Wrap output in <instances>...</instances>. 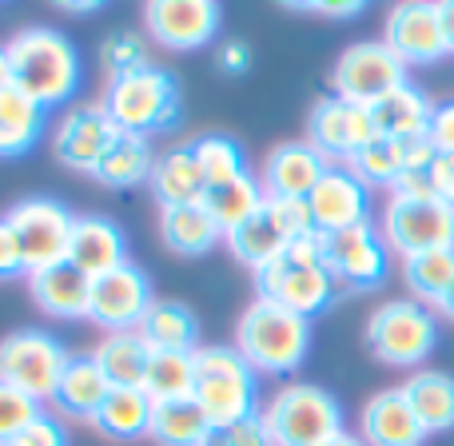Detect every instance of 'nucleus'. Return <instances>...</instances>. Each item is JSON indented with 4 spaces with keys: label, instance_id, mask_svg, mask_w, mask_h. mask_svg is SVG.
<instances>
[{
    "label": "nucleus",
    "instance_id": "603ef678",
    "mask_svg": "<svg viewBox=\"0 0 454 446\" xmlns=\"http://www.w3.org/2000/svg\"><path fill=\"white\" fill-rule=\"evenodd\" d=\"M434 311H439L442 319H450V323H454V283H450V291H447V295H442V303L434 307Z\"/></svg>",
    "mask_w": 454,
    "mask_h": 446
},
{
    "label": "nucleus",
    "instance_id": "dca6fc26",
    "mask_svg": "<svg viewBox=\"0 0 454 446\" xmlns=\"http://www.w3.org/2000/svg\"><path fill=\"white\" fill-rule=\"evenodd\" d=\"M383 40L403 64H434L447 52V36H442V16L434 0H403L387 12Z\"/></svg>",
    "mask_w": 454,
    "mask_h": 446
},
{
    "label": "nucleus",
    "instance_id": "e433bc0d",
    "mask_svg": "<svg viewBox=\"0 0 454 446\" xmlns=\"http://www.w3.org/2000/svg\"><path fill=\"white\" fill-rule=\"evenodd\" d=\"M192 383H196V355L152 351L148 375H144V391H148L152 403L192 399Z\"/></svg>",
    "mask_w": 454,
    "mask_h": 446
},
{
    "label": "nucleus",
    "instance_id": "f3484780",
    "mask_svg": "<svg viewBox=\"0 0 454 446\" xmlns=\"http://www.w3.org/2000/svg\"><path fill=\"white\" fill-rule=\"evenodd\" d=\"M116 136H120V128L112 124L104 104H80V108L60 116L52 148L64 168L96 176V168H100V160L108 156V148L116 144Z\"/></svg>",
    "mask_w": 454,
    "mask_h": 446
},
{
    "label": "nucleus",
    "instance_id": "bb28decb",
    "mask_svg": "<svg viewBox=\"0 0 454 446\" xmlns=\"http://www.w3.org/2000/svg\"><path fill=\"white\" fill-rule=\"evenodd\" d=\"M140 339L152 351H184L196 355L200 351V319L188 303L180 299H156L152 311L140 323Z\"/></svg>",
    "mask_w": 454,
    "mask_h": 446
},
{
    "label": "nucleus",
    "instance_id": "423d86ee",
    "mask_svg": "<svg viewBox=\"0 0 454 446\" xmlns=\"http://www.w3.org/2000/svg\"><path fill=\"white\" fill-rule=\"evenodd\" d=\"M192 399L207 411L215 426L259 415V375L235 347H200Z\"/></svg>",
    "mask_w": 454,
    "mask_h": 446
},
{
    "label": "nucleus",
    "instance_id": "393cba45",
    "mask_svg": "<svg viewBox=\"0 0 454 446\" xmlns=\"http://www.w3.org/2000/svg\"><path fill=\"white\" fill-rule=\"evenodd\" d=\"M160 239L172 255L200 259L223 239V227L212 220L204 204H184V207H160Z\"/></svg>",
    "mask_w": 454,
    "mask_h": 446
},
{
    "label": "nucleus",
    "instance_id": "f8f14e48",
    "mask_svg": "<svg viewBox=\"0 0 454 446\" xmlns=\"http://www.w3.org/2000/svg\"><path fill=\"white\" fill-rule=\"evenodd\" d=\"M323 239H327V271L335 275L339 287L371 291L391 271V247H387L375 220L347 227V231H335V235H323Z\"/></svg>",
    "mask_w": 454,
    "mask_h": 446
},
{
    "label": "nucleus",
    "instance_id": "7ed1b4c3",
    "mask_svg": "<svg viewBox=\"0 0 454 446\" xmlns=\"http://www.w3.org/2000/svg\"><path fill=\"white\" fill-rule=\"evenodd\" d=\"M100 104L120 132H164L180 120V80L160 64H148V68L128 72V76H112Z\"/></svg>",
    "mask_w": 454,
    "mask_h": 446
},
{
    "label": "nucleus",
    "instance_id": "58836bf2",
    "mask_svg": "<svg viewBox=\"0 0 454 446\" xmlns=\"http://www.w3.org/2000/svg\"><path fill=\"white\" fill-rule=\"evenodd\" d=\"M196 152L200 168H204L207 184H227L235 176L247 172V156H243V144L227 132H200L196 140H188Z\"/></svg>",
    "mask_w": 454,
    "mask_h": 446
},
{
    "label": "nucleus",
    "instance_id": "1a4fd4ad",
    "mask_svg": "<svg viewBox=\"0 0 454 446\" xmlns=\"http://www.w3.org/2000/svg\"><path fill=\"white\" fill-rule=\"evenodd\" d=\"M407 84V64L391 52L387 40H359L339 52L335 68H331V96L347 104L371 108L395 88Z\"/></svg>",
    "mask_w": 454,
    "mask_h": 446
},
{
    "label": "nucleus",
    "instance_id": "c85d7f7f",
    "mask_svg": "<svg viewBox=\"0 0 454 446\" xmlns=\"http://www.w3.org/2000/svg\"><path fill=\"white\" fill-rule=\"evenodd\" d=\"M92 363L100 367V375L108 379V387H140L152 363V347L140 339V331H124V335H104L92 347Z\"/></svg>",
    "mask_w": 454,
    "mask_h": 446
},
{
    "label": "nucleus",
    "instance_id": "6ab92c4d",
    "mask_svg": "<svg viewBox=\"0 0 454 446\" xmlns=\"http://www.w3.org/2000/svg\"><path fill=\"white\" fill-rule=\"evenodd\" d=\"M327 168L331 160L315 144L287 140L267 152L263 168H259V184H263L267 200H307L327 176Z\"/></svg>",
    "mask_w": 454,
    "mask_h": 446
},
{
    "label": "nucleus",
    "instance_id": "c03bdc74",
    "mask_svg": "<svg viewBox=\"0 0 454 446\" xmlns=\"http://www.w3.org/2000/svg\"><path fill=\"white\" fill-rule=\"evenodd\" d=\"M427 144H431L439 156H454V100L434 104L431 128H427Z\"/></svg>",
    "mask_w": 454,
    "mask_h": 446
},
{
    "label": "nucleus",
    "instance_id": "49530a36",
    "mask_svg": "<svg viewBox=\"0 0 454 446\" xmlns=\"http://www.w3.org/2000/svg\"><path fill=\"white\" fill-rule=\"evenodd\" d=\"M295 12H307V16H323V20H355L363 16V4L359 0H311V4H287Z\"/></svg>",
    "mask_w": 454,
    "mask_h": 446
},
{
    "label": "nucleus",
    "instance_id": "412c9836",
    "mask_svg": "<svg viewBox=\"0 0 454 446\" xmlns=\"http://www.w3.org/2000/svg\"><path fill=\"white\" fill-rule=\"evenodd\" d=\"M68 263L80 267L88 279H100V275L124 267L128 239L120 231V223L108 220V215H76L72 243H68Z\"/></svg>",
    "mask_w": 454,
    "mask_h": 446
},
{
    "label": "nucleus",
    "instance_id": "8fccbe9b",
    "mask_svg": "<svg viewBox=\"0 0 454 446\" xmlns=\"http://www.w3.org/2000/svg\"><path fill=\"white\" fill-rule=\"evenodd\" d=\"M439 16H442V36H447V52L454 56V0H439Z\"/></svg>",
    "mask_w": 454,
    "mask_h": 446
},
{
    "label": "nucleus",
    "instance_id": "5701e85b",
    "mask_svg": "<svg viewBox=\"0 0 454 446\" xmlns=\"http://www.w3.org/2000/svg\"><path fill=\"white\" fill-rule=\"evenodd\" d=\"M148 188L160 200V207H184V204H204L212 184H207L192 144H176V148L160 152Z\"/></svg>",
    "mask_w": 454,
    "mask_h": 446
},
{
    "label": "nucleus",
    "instance_id": "4468645a",
    "mask_svg": "<svg viewBox=\"0 0 454 446\" xmlns=\"http://www.w3.org/2000/svg\"><path fill=\"white\" fill-rule=\"evenodd\" d=\"M220 4L215 0H152L144 4V32L168 52H196L212 44L220 32Z\"/></svg>",
    "mask_w": 454,
    "mask_h": 446
},
{
    "label": "nucleus",
    "instance_id": "a18cd8bd",
    "mask_svg": "<svg viewBox=\"0 0 454 446\" xmlns=\"http://www.w3.org/2000/svg\"><path fill=\"white\" fill-rule=\"evenodd\" d=\"M20 275H28L24 255H20V243H16L8 220L0 215V279H20Z\"/></svg>",
    "mask_w": 454,
    "mask_h": 446
},
{
    "label": "nucleus",
    "instance_id": "473e14b6",
    "mask_svg": "<svg viewBox=\"0 0 454 446\" xmlns=\"http://www.w3.org/2000/svg\"><path fill=\"white\" fill-rule=\"evenodd\" d=\"M403 395H407V403L415 407L427 434L454 431V379L447 371H415V375L403 383Z\"/></svg>",
    "mask_w": 454,
    "mask_h": 446
},
{
    "label": "nucleus",
    "instance_id": "39448f33",
    "mask_svg": "<svg viewBox=\"0 0 454 446\" xmlns=\"http://www.w3.org/2000/svg\"><path fill=\"white\" fill-rule=\"evenodd\" d=\"M259 415L275 446H327L347 431L339 399L315 383H283Z\"/></svg>",
    "mask_w": 454,
    "mask_h": 446
},
{
    "label": "nucleus",
    "instance_id": "aec40b11",
    "mask_svg": "<svg viewBox=\"0 0 454 446\" xmlns=\"http://www.w3.org/2000/svg\"><path fill=\"white\" fill-rule=\"evenodd\" d=\"M359 439L367 446H423L427 426L419 423V415L407 403L403 387H387V391L371 395V399L363 403Z\"/></svg>",
    "mask_w": 454,
    "mask_h": 446
},
{
    "label": "nucleus",
    "instance_id": "a878e982",
    "mask_svg": "<svg viewBox=\"0 0 454 446\" xmlns=\"http://www.w3.org/2000/svg\"><path fill=\"white\" fill-rule=\"evenodd\" d=\"M152 411L156 403L148 399V391L140 387H112L104 407L96 411L92 419V431L104 434L112 442H136V439H148L152 434Z\"/></svg>",
    "mask_w": 454,
    "mask_h": 446
},
{
    "label": "nucleus",
    "instance_id": "0eeeda50",
    "mask_svg": "<svg viewBox=\"0 0 454 446\" xmlns=\"http://www.w3.org/2000/svg\"><path fill=\"white\" fill-rule=\"evenodd\" d=\"M72 355L56 335L40 327H20L0 339V383L32 395L36 403H52Z\"/></svg>",
    "mask_w": 454,
    "mask_h": 446
},
{
    "label": "nucleus",
    "instance_id": "2eb2a0df",
    "mask_svg": "<svg viewBox=\"0 0 454 446\" xmlns=\"http://www.w3.org/2000/svg\"><path fill=\"white\" fill-rule=\"evenodd\" d=\"M371 140H379L371 108L347 104V100H339V96L315 100L311 116H307V144H315L331 164H347V160L367 148Z\"/></svg>",
    "mask_w": 454,
    "mask_h": 446
},
{
    "label": "nucleus",
    "instance_id": "a19ab883",
    "mask_svg": "<svg viewBox=\"0 0 454 446\" xmlns=\"http://www.w3.org/2000/svg\"><path fill=\"white\" fill-rule=\"evenodd\" d=\"M104 64H108V76H128V72L148 68V40L140 32H112L104 40Z\"/></svg>",
    "mask_w": 454,
    "mask_h": 446
},
{
    "label": "nucleus",
    "instance_id": "c9c22d12",
    "mask_svg": "<svg viewBox=\"0 0 454 446\" xmlns=\"http://www.w3.org/2000/svg\"><path fill=\"white\" fill-rule=\"evenodd\" d=\"M403 283H407L411 299H419L427 307H439L454 283V247L423 251V255L403 259Z\"/></svg>",
    "mask_w": 454,
    "mask_h": 446
},
{
    "label": "nucleus",
    "instance_id": "864d4df0",
    "mask_svg": "<svg viewBox=\"0 0 454 446\" xmlns=\"http://www.w3.org/2000/svg\"><path fill=\"white\" fill-rule=\"evenodd\" d=\"M327 446H367V442H363V439H359V434H351V431H343V434H339V439H331Z\"/></svg>",
    "mask_w": 454,
    "mask_h": 446
},
{
    "label": "nucleus",
    "instance_id": "09e8293b",
    "mask_svg": "<svg viewBox=\"0 0 454 446\" xmlns=\"http://www.w3.org/2000/svg\"><path fill=\"white\" fill-rule=\"evenodd\" d=\"M251 64V48L243 44V40H227V44L220 48V68L223 72H247Z\"/></svg>",
    "mask_w": 454,
    "mask_h": 446
},
{
    "label": "nucleus",
    "instance_id": "cd10ccee",
    "mask_svg": "<svg viewBox=\"0 0 454 446\" xmlns=\"http://www.w3.org/2000/svg\"><path fill=\"white\" fill-rule=\"evenodd\" d=\"M223 243L231 247V255L239 259L243 267H251V271H263L267 263H275V259L287 251L291 235L279 227V220L271 215V207H259L251 220H243L239 227H231V231L223 235Z\"/></svg>",
    "mask_w": 454,
    "mask_h": 446
},
{
    "label": "nucleus",
    "instance_id": "6e6552de",
    "mask_svg": "<svg viewBox=\"0 0 454 446\" xmlns=\"http://www.w3.org/2000/svg\"><path fill=\"white\" fill-rule=\"evenodd\" d=\"M379 231L403 259L454 247V204L439 196H387Z\"/></svg>",
    "mask_w": 454,
    "mask_h": 446
},
{
    "label": "nucleus",
    "instance_id": "a211bd4d",
    "mask_svg": "<svg viewBox=\"0 0 454 446\" xmlns=\"http://www.w3.org/2000/svg\"><path fill=\"white\" fill-rule=\"evenodd\" d=\"M311 207V223L319 235H335L347 227L371 223V188L343 164H331L327 176L319 180V188L307 196Z\"/></svg>",
    "mask_w": 454,
    "mask_h": 446
},
{
    "label": "nucleus",
    "instance_id": "ddd939ff",
    "mask_svg": "<svg viewBox=\"0 0 454 446\" xmlns=\"http://www.w3.org/2000/svg\"><path fill=\"white\" fill-rule=\"evenodd\" d=\"M255 287L263 299L303 315V319L327 311V307L335 303V295L343 291L335 283V275L327 271V263L303 267V263H287L283 255L275 259V263H267L263 271H255Z\"/></svg>",
    "mask_w": 454,
    "mask_h": 446
},
{
    "label": "nucleus",
    "instance_id": "9d476101",
    "mask_svg": "<svg viewBox=\"0 0 454 446\" xmlns=\"http://www.w3.org/2000/svg\"><path fill=\"white\" fill-rule=\"evenodd\" d=\"M8 227H12L16 243H20L24 267L40 271V267H52L60 259H68V243H72V227L76 215L68 212V204H60L56 196H24L16 200L4 212Z\"/></svg>",
    "mask_w": 454,
    "mask_h": 446
},
{
    "label": "nucleus",
    "instance_id": "72a5a7b5",
    "mask_svg": "<svg viewBox=\"0 0 454 446\" xmlns=\"http://www.w3.org/2000/svg\"><path fill=\"white\" fill-rule=\"evenodd\" d=\"M156 152H152L148 136H132V132H120L116 144L108 148V156L100 160L96 168V180L104 188H136V184H148L152 180V168H156Z\"/></svg>",
    "mask_w": 454,
    "mask_h": 446
},
{
    "label": "nucleus",
    "instance_id": "3c124183",
    "mask_svg": "<svg viewBox=\"0 0 454 446\" xmlns=\"http://www.w3.org/2000/svg\"><path fill=\"white\" fill-rule=\"evenodd\" d=\"M60 8V12H68V16H92V12H100V4H96V0H84V4H68V0H64V4H56Z\"/></svg>",
    "mask_w": 454,
    "mask_h": 446
},
{
    "label": "nucleus",
    "instance_id": "7c9ffc66",
    "mask_svg": "<svg viewBox=\"0 0 454 446\" xmlns=\"http://www.w3.org/2000/svg\"><path fill=\"white\" fill-rule=\"evenodd\" d=\"M44 120H48L44 104L32 100L16 84H8L0 92V156H24L40 140Z\"/></svg>",
    "mask_w": 454,
    "mask_h": 446
},
{
    "label": "nucleus",
    "instance_id": "79ce46f5",
    "mask_svg": "<svg viewBox=\"0 0 454 446\" xmlns=\"http://www.w3.org/2000/svg\"><path fill=\"white\" fill-rule=\"evenodd\" d=\"M207 446H275V442H271V431H267L263 415H251V419H239V423L215 426Z\"/></svg>",
    "mask_w": 454,
    "mask_h": 446
},
{
    "label": "nucleus",
    "instance_id": "4c0bfd02",
    "mask_svg": "<svg viewBox=\"0 0 454 446\" xmlns=\"http://www.w3.org/2000/svg\"><path fill=\"white\" fill-rule=\"evenodd\" d=\"M343 168H351L367 188H387L391 192L395 184H399V176L407 172V144L379 136V140H371L363 152H355Z\"/></svg>",
    "mask_w": 454,
    "mask_h": 446
},
{
    "label": "nucleus",
    "instance_id": "f03ea898",
    "mask_svg": "<svg viewBox=\"0 0 454 446\" xmlns=\"http://www.w3.org/2000/svg\"><path fill=\"white\" fill-rule=\"evenodd\" d=\"M235 351L255 375H295L311 355V319L255 295L235 323Z\"/></svg>",
    "mask_w": 454,
    "mask_h": 446
},
{
    "label": "nucleus",
    "instance_id": "ea45409f",
    "mask_svg": "<svg viewBox=\"0 0 454 446\" xmlns=\"http://www.w3.org/2000/svg\"><path fill=\"white\" fill-rule=\"evenodd\" d=\"M40 415H48L44 403H36L32 395L0 383V446H8L20 431H28Z\"/></svg>",
    "mask_w": 454,
    "mask_h": 446
},
{
    "label": "nucleus",
    "instance_id": "37998d69",
    "mask_svg": "<svg viewBox=\"0 0 454 446\" xmlns=\"http://www.w3.org/2000/svg\"><path fill=\"white\" fill-rule=\"evenodd\" d=\"M8 446H68V434H64V423L56 415H40L28 431H20Z\"/></svg>",
    "mask_w": 454,
    "mask_h": 446
},
{
    "label": "nucleus",
    "instance_id": "4be33fe9",
    "mask_svg": "<svg viewBox=\"0 0 454 446\" xmlns=\"http://www.w3.org/2000/svg\"><path fill=\"white\" fill-rule=\"evenodd\" d=\"M24 283H28L32 303H36L44 315H56V319H88L92 279H88L80 267H72L68 259L24 275Z\"/></svg>",
    "mask_w": 454,
    "mask_h": 446
},
{
    "label": "nucleus",
    "instance_id": "9b49d317",
    "mask_svg": "<svg viewBox=\"0 0 454 446\" xmlns=\"http://www.w3.org/2000/svg\"><path fill=\"white\" fill-rule=\"evenodd\" d=\"M156 303L152 279L140 263L128 259L124 267L92 279V303H88V319L104 327L108 335H124V331H140L144 315Z\"/></svg>",
    "mask_w": 454,
    "mask_h": 446
},
{
    "label": "nucleus",
    "instance_id": "20e7f679",
    "mask_svg": "<svg viewBox=\"0 0 454 446\" xmlns=\"http://www.w3.org/2000/svg\"><path fill=\"white\" fill-rule=\"evenodd\" d=\"M367 347L379 363L399 371H419L439 347V311L419 299H387L367 319Z\"/></svg>",
    "mask_w": 454,
    "mask_h": 446
},
{
    "label": "nucleus",
    "instance_id": "de8ad7c7",
    "mask_svg": "<svg viewBox=\"0 0 454 446\" xmlns=\"http://www.w3.org/2000/svg\"><path fill=\"white\" fill-rule=\"evenodd\" d=\"M431 192L439 200H447V204H454V156H434L431 164Z\"/></svg>",
    "mask_w": 454,
    "mask_h": 446
},
{
    "label": "nucleus",
    "instance_id": "c756f323",
    "mask_svg": "<svg viewBox=\"0 0 454 446\" xmlns=\"http://www.w3.org/2000/svg\"><path fill=\"white\" fill-rule=\"evenodd\" d=\"M108 391L112 387H108V379L100 375V367L92 363V355H72L68 371H64L60 387H56L52 407L68 419H88V423H92L96 411L108 399Z\"/></svg>",
    "mask_w": 454,
    "mask_h": 446
},
{
    "label": "nucleus",
    "instance_id": "2f4dec72",
    "mask_svg": "<svg viewBox=\"0 0 454 446\" xmlns=\"http://www.w3.org/2000/svg\"><path fill=\"white\" fill-rule=\"evenodd\" d=\"M212 431L215 423L196 399H172V403H156L148 439L160 446H207Z\"/></svg>",
    "mask_w": 454,
    "mask_h": 446
},
{
    "label": "nucleus",
    "instance_id": "f257e3e1",
    "mask_svg": "<svg viewBox=\"0 0 454 446\" xmlns=\"http://www.w3.org/2000/svg\"><path fill=\"white\" fill-rule=\"evenodd\" d=\"M12 64V84L44 108L68 104L80 92V52L60 28L28 24L4 44Z\"/></svg>",
    "mask_w": 454,
    "mask_h": 446
},
{
    "label": "nucleus",
    "instance_id": "f704fd0d",
    "mask_svg": "<svg viewBox=\"0 0 454 446\" xmlns=\"http://www.w3.org/2000/svg\"><path fill=\"white\" fill-rule=\"evenodd\" d=\"M263 204H267V192H263V184H259V176H251V172L235 176V180H227V184H212L207 200H204V207L212 212V220L223 227V235L231 231V227H239L243 220H251Z\"/></svg>",
    "mask_w": 454,
    "mask_h": 446
},
{
    "label": "nucleus",
    "instance_id": "b1692460",
    "mask_svg": "<svg viewBox=\"0 0 454 446\" xmlns=\"http://www.w3.org/2000/svg\"><path fill=\"white\" fill-rule=\"evenodd\" d=\"M431 116H434V104L427 100V92L415 88L411 80L403 88H395L391 96H383L379 104H371V120H375L379 136L399 140V144L423 140L427 128H431Z\"/></svg>",
    "mask_w": 454,
    "mask_h": 446
}]
</instances>
